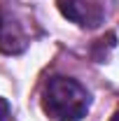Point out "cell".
Masks as SVG:
<instances>
[{
  "label": "cell",
  "mask_w": 119,
  "mask_h": 121,
  "mask_svg": "<svg viewBox=\"0 0 119 121\" xmlns=\"http://www.w3.org/2000/svg\"><path fill=\"white\" fill-rule=\"evenodd\" d=\"M91 95L73 77H51L42 91V109L54 121H79L87 117Z\"/></svg>",
  "instance_id": "cell-1"
},
{
  "label": "cell",
  "mask_w": 119,
  "mask_h": 121,
  "mask_svg": "<svg viewBox=\"0 0 119 121\" xmlns=\"http://www.w3.org/2000/svg\"><path fill=\"white\" fill-rule=\"evenodd\" d=\"M56 2L61 14L82 28H96L105 19L103 0H56Z\"/></svg>",
  "instance_id": "cell-2"
},
{
  "label": "cell",
  "mask_w": 119,
  "mask_h": 121,
  "mask_svg": "<svg viewBox=\"0 0 119 121\" xmlns=\"http://www.w3.org/2000/svg\"><path fill=\"white\" fill-rule=\"evenodd\" d=\"M28 47V37L23 26L16 21V16L7 9H0V51L2 54H21Z\"/></svg>",
  "instance_id": "cell-3"
},
{
  "label": "cell",
  "mask_w": 119,
  "mask_h": 121,
  "mask_svg": "<svg viewBox=\"0 0 119 121\" xmlns=\"http://www.w3.org/2000/svg\"><path fill=\"white\" fill-rule=\"evenodd\" d=\"M7 117H9V103L0 98V121H7Z\"/></svg>",
  "instance_id": "cell-4"
},
{
  "label": "cell",
  "mask_w": 119,
  "mask_h": 121,
  "mask_svg": "<svg viewBox=\"0 0 119 121\" xmlns=\"http://www.w3.org/2000/svg\"><path fill=\"white\" fill-rule=\"evenodd\" d=\"M110 121H119V109L114 112V114H112V119H110Z\"/></svg>",
  "instance_id": "cell-5"
}]
</instances>
